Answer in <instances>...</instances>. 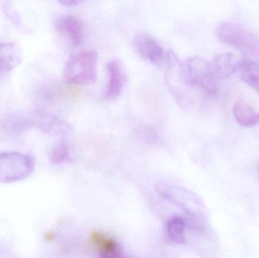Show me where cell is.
Listing matches in <instances>:
<instances>
[{
	"instance_id": "6da1fadb",
	"label": "cell",
	"mask_w": 259,
	"mask_h": 258,
	"mask_svg": "<svg viewBox=\"0 0 259 258\" xmlns=\"http://www.w3.org/2000/svg\"><path fill=\"white\" fill-rule=\"evenodd\" d=\"M68 84L84 86L95 83L98 76V55L94 50H85L72 55L63 71Z\"/></svg>"
},
{
	"instance_id": "7a4b0ae2",
	"label": "cell",
	"mask_w": 259,
	"mask_h": 258,
	"mask_svg": "<svg viewBox=\"0 0 259 258\" xmlns=\"http://www.w3.org/2000/svg\"><path fill=\"white\" fill-rule=\"evenodd\" d=\"M216 34L221 42L246 54L259 55V36L245 27L231 22L222 21L216 27Z\"/></svg>"
},
{
	"instance_id": "3957f363",
	"label": "cell",
	"mask_w": 259,
	"mask_h": 258,
	"mask_svg": "<svg viewBox=\"0 0 259 258\" xmlns=\"http://www.w3.org/2000/svg\"><path fill=\"white\" fill-rule=\"evenodd\" d=\"M183 78L187 84L198 86L209 95L218 92L219 81L214 80L210 72L209 62L200 56L188 58L181 65Z\"/></svg>"
},
{
	"instance_id": "277c9868",
	"label": "cell",
	"mask_w": 259,
	"mask_h": 258,
	"mask_svg": "<svg viewBox=\"0 0 259 258\" xmlns=\"http://www.w3.org/2000/svg\"><path fill=\"white\" fill-rule=\"evenodd\" d=\"M34 160L29 154L18 152L0 154V183L19 181L30 175L34 169Z\"/></svg>"
},
{
	"instance_id": "5b68a950",
	"label": "cell",
	"mask_w": 259,
	"mask_h": 258,
	"mask_svg": "<svg viewBox=\"0 0 259 258\" xmlns=\"http://www.w3.org/2000/svg\"><path fill=\"white\" fill-rule=\"evenodd\" d=\"M55 30L60 42L67 48H77L83 39V25L78 18L65 15L56 21Z\"/></svg>"
},
{
	"instance_id": "8992f818",
	"label": "cell",
	"mask_w": 259,
	"mask_h": 258,
	"mask_svg": "<svg viewBox=\"0 0 259 258\" xmlns=\"http://www.w3.org/2000/svg\"><path fill=\"white\" fill-rule=\"evenodd\" d=\"M107 84L104 97L108 101L116 99L124 89L126 83V73L124 65L118 60H112L106 65Z\"/></svg>"
},
{
	"instance_id": "52a82bcc",
	"label": "cell",
	"mask_w": 259,
	"mask_h": 258,
	"mask_svg": "<svg viewBox=\"0 0 259 258\" xmlns=\"http://www.w3.org/2000/svg\"><path fill=\"white\" fill-rule=\"evenodd\" d=\"M134 46L138 54L146 62L160 65L166 58L164 49L155 38L148 33H140L134 39Z\"/></svg>"
},
{
	"instance_id": "ba28073f",
	"label": "cell",
	"mask_w": 259,
	"mask_h": 258,
	"mask_svg": "<svg viewBox=\"0 0 259 258\" xmlns=\"http://www.w3.org/2000/svg\"><path fill=\"white\" fill-rule=\"evenodd\" d=\"M241 59L233 53H221L209 62L210 72L214 80L221 81L229 78L239 71Z\"/></svg>"
},
{
	"instance_id": "9c48e42d",
	"label": "cell",
	"mask_w": 259,
	"mask_h": 258,
	"mask_svg": "<svg viewBox=\"0 0 259 258\" xmlns=\"http://www.w3.org/2000/svg\"><path fill=\"white\" fill-rule=\"evenodd\" d=\"M90 245L103 258L122 257V249L119 242L109 235L101 231H93L90 235Z\"/></svg>"
},
{
	"instance_id": "30bf717a",
	"label": "cell",
	"mask_w": 259,
	"mask_h": 258,
	"mask_svg": "<svg viewBox=\"0 0 259 258\" xmlns=\"http://www.w3.org/2000/svg\"><path fill=\"white\" fill-rule=\"evenodd\" d=\"M21 51L13 42H0V75L7 74L19 65Z\"/></svg>"
},
{
	"instance_id": "8fae6325",
	"label": "cell",
	"mask_w": 259,
	"mask_h": 258,
	"mask_svg": "<svg viewBox=\"0 0 259 258\" xmlns=\"http://www.w3.org/2000/svg\"><path fill=\"white\" fill-rule=\"evenodd\" d=\"M233 112L236 121L242 127H251L259 124V111L245 100L236 101Z\"/></svg>"
},
{
	"instance_id": "7c38bea8",
	"label": "cell",
	"mask_w": 259,
	"mask_h": 258,
	"mask_svg": "<svg viewBox=\"0 0 259 258\" xmlns=\"http://www.w3.org/2000/svg\"><path fill=\"white\" fill-rule=\"evenodd\" d=\"M239 73L241 80L259 94V65L249 59H241Z\"/></svg>"
},
{
	"instance_id": "4fadbf2b",
	"label": "cell",
	"mask_w": 259,
	"mask_h": 258,
	"mask_svg": "<svg viewBox=\"0 0 259 258\" xmlns=\"http://www.w3.org/2000/svg\"><path fill=\"white\" fill-rule=\"evenodd\" d=\"M166 233L170 241L175 243L185 242L187 221L181 217H173L166 224Z\"/></svg>"
},
{
	"instance_id": "5bb4252c",
	"label": "cell",
	"mask_w": 259,
	"mask_h": 258,
	"mask_svg": "<svg viewBox=\"0 0 259 258\" xmlns=\"http://www.w3.org/2000/svg\"><path fill=\"white\" fill-rule=\"evenodd\" d=\"M69 151L65 143H59L53 148L50 154L52 163L60 164L67 162L69 159Z\"/></svg>"
},
{
	"instance_id": "9a60e30c",
	"label": "cell",
	"mask_w": 259,
	"mask_h": 258,
	"mask_svg": "<svg viewBox=\"0 0 259 258\" xmlns=\"http://www.w3.org/2000/svg\"><path fill=\"white\" fill-rule=\"evenodd\" d=\"M83 1V0H59L61 4L65 6H68V7L77 6Z\"/></svg>"
},
{
	"instance_id": "2e32d148",
	"label": "cell",
	"mask_w": 259,
	"mask_h": 258,
	"mask_svg": "<svg viewBox=\"0 0 259 258\" xmlns=\"http://www.w3.org/2000/svg\"><path fill=\"white\" fill-rule=\"evenodd\" d=\"M258 173H259V165H258Z\"/></svg>"
}]
</instances>
